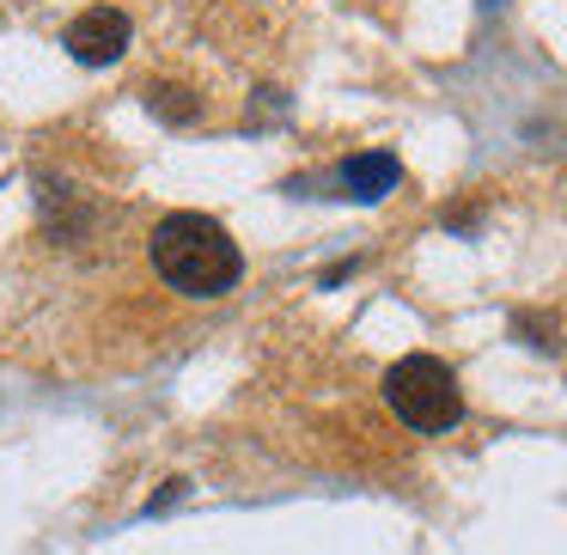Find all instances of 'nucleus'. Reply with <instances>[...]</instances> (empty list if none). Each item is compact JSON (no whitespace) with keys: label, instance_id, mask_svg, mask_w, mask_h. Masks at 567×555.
Instances as JSON below:
<instances>
[{"label":"nucleus","instance_id":"f257e3e1","mask_svg":"<svg viewBox=\"0 0 567 555\" xmlns=\"http://www.w3.org/2000/svg\"><path fill=\"white\" fill-rule=\"evenodd\" d=\"M153 269L189 299H220L238 287L245 275V257H238L233 233H226L214 214H165L153 226Z\"/></svg>","mask_w":567,"mask_h":555},{"label":"nucleus","instance_id":"f03ea898","mask_svg":"<svg viewBox=\"0 0 567 555\" xmlns=\"http://www.w3.org/2000/svg\"><path fill=\"white\" fill-rule=\"evenodd\" d=\"M384 403H391V415L403 421V428L415 433H445L457 428V415H464V391H457L452 367L433 354H403L391 372H384Z\"/></svg>","mask_w":567,"mask_h":555},{"label":"nucleus","instance_id":"7ed1b4c3","mask_svg":"<svg viewBox=\"0 0 567 555\" xmlns=\"http://www.w3.org/2000/svg\"><path fill=\"white\" fill-rule=\"evenodd\" d=\"M128 19L116 13V7H92V13H80L74 25H68V55L74 62H86V68H111V62H123V50H128Z\"/></svg>","mask_w":567,"mask_h":555},{"label":"nucleus","instance_id":"20e7f679","mask_svg":"<svg viewBox=\"0 0 567 555\" xmlns=\"http://www.w3.org/2000/svg\"><path fill=\"white\" fill-rule=\"evenodd\" d=\"M336 184H342L348 202H384L396 184H403V165H396L391 153H354V160H342Z\"/></svg>","mask_w":567,"mask_h":555},{"label":"nucleus","instance_id":"39448f33","mask_svg":"<svg viewBox=\"0 0 567 555\" xmlns=\"http://www.w3.org/2000/svg\"><path fill=\"white\" fill-rule=\"evenodd\" d=\"M141 99H147V111L159 116V123H172V129H184V123H196V116H202V99H196V92H184V86H172V80H153Z\"/></svg>","mask_w":567,"mask_h":555},{"label":"nucleus","instance_id":"423d86ee","mask_svg":"<svg viewBox=\"0 0 567 555\" xmlns=\"http://www.w3.org/2000/svg\"><path fill=\"white\" fill-rule=\"evenodd\" d=\"M513 330L525 336L530 348H543V354H555V348H561V330H555V318H543V311H518Z\"/></svg>","mask_w":567,"mask_h":555},{"label":"nucleus","instance_id":"0eeeda50","mask_svg":"<svg viewBox=\"0 0 567 555\" xmlns=\"http://www.w3.org/2000/svg\"><path fill=\"white\" fill-rule=\"evenodd\" d=\"M184 489H189V482H165V489L153 494V513H165V506H172V501H177V494H184Z\"/></svg>","mask_w":567,"mask_h":555}]
</instances>
